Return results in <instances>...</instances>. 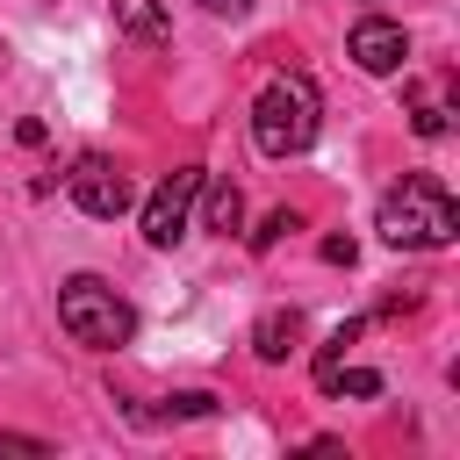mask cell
I'll use <instances>...</instances> for the list:
<instances>
[{
  "mask_svg": "<svg viewBox=\"0 0 460 460\" xmlns=\"http://www.w3.org/2000/svg\"><path fill=\"white\" fill-rule=\"evenodd\" d=\"M374 230H381V244H395V252H446V244L460 237V201H453V187H446L438 172H402V180L381 194Z\"/></svg>",
  "mask_w": 460,
  "mask_h": 460,
  "instance_id": "6da1fadb",
  "label": "cell"
},
{
  "mask_svg": "<svg viewBox=\"0 0 460 460\" xmlns=\"http://www.w3.org/2000/svg\"><path fill=\"white\" fill-rule=\"evenodd\" d=\"M323 129V93L302 79V72H280L266 79V93L252 101V144L266 158H302Z\"/></svg>",
  "mask_w": 460,
  "mask_h": 460,
  "instance_id": "7a4b0ae2",
  "label": "cell"
},
{
  "mask_svg": "<svg viewBox=\"0 0 460 460\" xmlns=\"http://www.w3.org/2000/svg\"><path fill=\"white\" fill-rule=\"evenodd\" d=\"M58 323H65V338L86 345V352H122V345L137 338V309H129L101 273H72V280L58 288Z\"/></svg>",
  "mask_w": 460,
  "mask_h": 460,
  "instance_id": "3957f363",
  "label": "cell"
},
{
  "mask_svg": "<svg viewBox=\"0 0 460 460\" xmlns=\"http://www.w3.org/2000/svg\"><path fill=\"white\" fill-rule=\"evenodd\" d=\"M201 180H208V165H180V172H165V180L151 187V201H144V244H151V252H172V244L187 237Z\"/></svg>",
  "mask_w": 460,
  "mask_h": 460,
  "instance_id": "277c9868",
  "label": "cell"
},
{
  "mask_svg": "<svg viewBox=\"0 0 460 460\" xmlns=\"http://www.w3.org/2000/svg\"><path fill=\"white\" fill-rule=\"evenodd\" d=\"M65 187H72V201L86 208V216H101V223H115L129 201H137V187H129V172L115 165V158H101V151H86L72 172H65Z\"/></svg>",
  "mask_w": 460,
  "mask_h": 460,
  "instance_id": "5b68a950",
  "label": "cell"
},
{
  "mask_svg": "<svg viewBox=\"0 0 460 460\" xmlns=\"http://www.w3.org/2000/svg\"><path fill=\"white\" fill-rule=\"evenodd\" d=\"M345 50H352V65H359V72L388 79V72H402V58H410V36H402V22H388V14H367V22H352Z\"/></svg>",
  "mask_w": 460,
  "mask_h": 460,
  "instance_id": "8992f818",
  "label": "cell"
},
{
  "mask_svg": "<svg viewBox=\"0 0 460 460\" xmlns=\"http://www.w3.org/2000/svg\"><path fill=\"white\" fill-rule=\"evenodd\" d=\"M108 14H115V29H122L129 43H165V36H172L165 0H108Z\"/></svg>",
  "mask_w": 460,
  "mask_h": 460,
  "instance_id": "52a82bcc",
  "label": "cell"
},
{
  "mask_svg": "<svg viewBox=\"0 0 460 460\" xmlns=\"http://www.w3.org/2000/svg\"><path fill=\"white\" fill-rule=\"evenodd\" d=\"M201 230H216V237H230V230H244V194H237V180H201Z\"/></svg>",
  "mask_w": 460,
  "mask_h": 460,
  "instance_id": "ba28073f",
  "label": "cell"
},
{
  "mask_svg": "<svg viewBox=\"0 0 460 460\" xmlns=\"http://www.w3.org/2000/svg\"><path fill=\"white\" fill-rule=\"evenodd\" d=\"M295 338H302V316H295V309H266V316L252 323V352H259L266 367H280V359L295 352Z\"/></svg>",
  "mask_w": 460,
  "mask_h": 460,
  "instance_id": "9c48e42d",
  "label": "cell"
},
{
  "mask_svg": "<svg viewBox=\"0 0 460 460\" xmlns=\"http://www.w3.org/2000/svg\"><path fill=\"white\" fill-rule=\"evenodd\" d=\"M402 108H410V129H417V137H446V129H453V108H446V101H431L417 79L402 86Z\"/></svg>",
  "mask_w": 460,
  "mask_h": 460,
  "instance_id": "30bf717a",
  "label": "cell"
},
{
  "mask_svg": "<svg viewBox=\"0 0 460 460\" xmlns=\"http://www.w3.org/2000/svg\"><path fill=\"white\" fill-rule=\"evenodd\" d=\"M359 331H367V323H359V316H345V323H338V331H331V338L316 345V388L331 381V367H345V345H352Z\"/></svg>",
  "mask_w": 460,
  "mask_h": 460,
  "instance_id": "8fae6325",
  "label": "cell"
},
{
  "mask_svg": "<svg viewBox=\"0 0 460 460\" xmlns=\"http://www.w3.org/2000/svg\"><path fill=\"white\" fill-rule=\"evenodd\" d=\"M158 417H165V424H187V417H216V395H208V388H172V395L158 402Z\"/></svg>",
  "mask_w": 460,
  "mask_h": 460,
  "instance_id": "7c38bea8",
  "label": "cell"
},
{
  "mask_svg": "<svg viewBox=\"0 0 460 460\" xmlns=\"http://www.w3.org/2000/svg\"><path fill=\"white\" fill-rule=\"evenodd\" d=\"M323 395H381V374L374 367H331V381H323Z\"/></svg>",
  "mask_w": 460,
  "mask_h": 460,
  "instance_id": "4fadbf2b",
  "label": "cell"
},
{
  "mask_svg": "<svg viewBox=\"0 0 460 460\" xmlns=\"http://www.w3.org/2000/svg\"><path fill=\"white\" fill-rule=\"evenodd\" d=\"M288 230H302V216H295V208H273V216H266V223L252 230V252H273V244H280Z\"/></svg>",
  "mask_w": 460,
  "mask_h": 460,
  "instance_id": "5bb4252c",
  "label": "cell"
},
{
  "mask_svg": "<svg viewBox=\"0 0 460 460\" xmlns=\"http://www.w3.org/2000/svg\"><path fill=\"white\" fill-rule=\"evenodd\" d=\"M0 460H50V446L29 431H0Z\"/></svg>",
  "mask_w": 460,
  "mask_h": 460,
  "instance_id": "9a60e30c",
  "label": "cell"
},
{
  "mask_svg": "<svg viewBox=\"0 0 460 460\" xmlns=\"http://www.w3.org/2000/svg\"><path fill=\"white\" fill-rule=\"evenodd\" d=\"M43 137H50V129H43V115H22V122H14V144H29V151H36Z\"/></svg>",
  "mask_w": 460,
  "mask_h": 460,
  "instance_id": "2e32d148",
  "label": "cell"
},
{
  "mask_svg": "<svg viewBox=\"0 0 460 460\" xmlns=\"http://www.w3.org/2000/svg\"><path fill=\"white\" fill-rule=\"evenodd\" d=\"M323 259H331V266H352L359 244H352V237H323Z\"/></svg>",
  "mask_w": 460,
  "mask_h": 460,
  "instance_id": "e0dca14e",
  "label": "cell"
}]
</instances>
